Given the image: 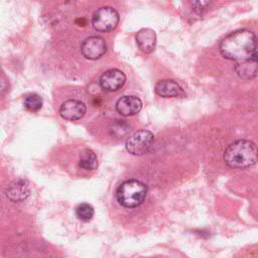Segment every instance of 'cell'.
Here are the masks:
<instances>
[{"instance_id":"12","label":"cell","mask_w":258,"mask_h":258,"mask_svg":"<svg viewBox=\"0 0 258 258\" xmlns=\"http://www.w3.org/2000/svg\"><path fill=\"white\" fill-rule=\"evenodd\" d=\"M155 93L163 98L178 97L183 95L182 88L173 80H161L155 85Z\"/></svg>"},{"instance_id":"14","label":"cell","mask_w":258,"mask_h":258,"mask_svg":"<svg viewBox=\"0 0 258 258\" xmlns=\"http://www.w3.org/2000/svg\"><path fill=\"white\" fill-rule=\"evenodd\" d=\"M79 165L85 170H93L98 166V158L93 150L85 149L80 156Z\"/></svg>"},{"instance_id":"4","label":"cell","mask_w":258,"mask_h":258,"mask_svg":"<svg viewBox=\"0 0 258 258\" xmlns=\"http://www.w3.org/2000/svg\"><path fill=\"white\" fill-rule=\"evenodd\" d=\"M154 143V136L148 130H139L126 141V149L129 153L140 156L146 154Z\"/></svg>"},{"instance_id":"13","label":"cell","mask_w":258,"mask_h":258,"mask_svg":"<svg viewBox=\"0 0 258 258\" xmlns=\"http://www.w3.org/2000/svg\"><path fill=\"white\" fill-rule=\"evenodd\" d=\"M235 71L240 78L252 79L257 74V58L238 61L235 66Z\"/></svg>"},{"instance_id":"9","label":"cell","mask_w":258,"mask_h":258,"mask_svg":"<svg viewBox=\"0 0 258 258\" xmlns=\"http://www.w3.org/2000/svg\"><path fill=\"white\" fill-rule=\"evenodd\" d=\"M142 108V102L135 96L121 97L116 103V110L123 116H132Z\"/></svg>"},{"instance_id":"8","label":"cell","mask_w":258,"mask_h":258,"mask_svg":"<svg viewBox=\"0 0 258 258\" xmlns=\"http://www.w3.org/2000/svg\"><path fill=\"white\" fill-rule=\"evenodd\" d=\"M86 105L83 102L70 99L61 104L59 108V115L66 120L74 121L83 118L86 114Z\"/></svg>"},{"instance_id":"17","label":"cell","mask_w":258,"mask_h":258,"mask_svg":"<svg viewBox=\"0 0 258 258\" xmlns=\"http://www.w3.org/2000/svg\"><path fill=\"white\" fill-rule=\"evenodd\" d=\"M130 131V126L123 122V120H117L114 124L113 127L111 128V132L114 136L116 137H122L124 135H126L128 132Z\"/></svg>"},{"instance_id":"16","label":"cell","mask_w":258,"mask_h":258,"mask_svg":"<svg viewBox=\"0 0 258 258\" xmlns=\"http://www.w3.org/2000/svg\"><path fill=\"white\" fill-rule=\"evenodd\" d=\"M77 217L82 221H90L94 216V208L87 203H83L79 205L76 209Z\"/></svg>"},{"instance_id":"10","label":"cell","mask_w":258,"mask_h":258,"mask_svg":"<svg viewBox=\"0 0 258 258\" xmlns=\"http://www.w3.org/2000/svg\"><path fill=\"white\" fill-rule=\"evenodd\" d=\"M6 196L13 202H22L29 196V185L25 179H16L12 181L7 188Z\"/></svg>"},{"instance_id":"15","label":"cell","mask_w":258,"mask_h":258,"mask_svg":"<svg viewBox=\"0 0 258 258\" xmlns=\"http://www.w3.org/2000/svg\"><path fill=\"white\" fill-rule=\"evenodd\" d=\"M24 106L31 112H37L42 107V99L37 94H30L25 97Z\"/></svg>"},{"instance_id":"2","label":"cell","mask_w":258,"mask_h":258,"mask_svg":"<svg viewBox=\"0 0 258 258\" xmlns=\"http://www.w3.org/2000/svg\"><path fill=\"white\" fill-rule=\"evenodd\" d=\"M224 161L232 168L252 166L257 161V147L250 140H237L231 143L225 150Z\"/></svg>"},{"instance_id":"7","label":"cell","mask_w":258,"mask_h":258,"mask_svg":"<svg viewBox=\"0 0 258 258\" xmlns=\"http://www.w3.org/2000/svg\"><path fill=\"white\" fill-rule=\"evenodd\" d=\"M126 82L125 74L117 69H112L105 72L100 79L101 87L108 92L118 91Z\"/></svg>"},{"instance_id":"1","label":"cell","mask_w":258,"mask_h":258,"mask_svg":"<svg viewBox=\"0 0 258 258\" xmlns=\"http://www.w3.org/2000/svg\"><path fill=\"white\" fill-rule=\"evenodd\" d=\"M220 51L224 57L236 61L257 58L256 35L248 29L233 31L222 39Z\"/></svg>"},{"instance_id":"11","label":"cell","mask_w":258,"mask_h":258,"mask_svg":"<svg viewBox=\"0 0 258 258\" xmlns=\"http://www.w3.org/2000/svg\"><path fill=\"white\" fill-rule=\"evenodd\" d=\"M136 42L141 51L150 53L156 45V34L150 28H142L136 34Z\"/></svg>"},{"instance_id":"6","label":"cell","mask_w":258,"mask_h":258,"mask_svg":"<svg viewBox=\"0 0 258 258\" xmlns=\"http://www.w3.org/2000/svg\"><path fill=\"white\" fill-rule=\"evenodd\" d=\"M106 50L107 44L104 38L100 36H90L86 38L81 45V51L88 59H98L105 54Z\"/></svg>"},{"instance_id":"5","label":"cell","mask_w":258,"mask_h":258,"mask_svg":"<svg viewBox=\"0 0 258 258\" xmlns=\"http://www.w3.org/2000/svg\"><path fill=\"white\" fill-rule=\"evenodd\" d=\"M119 22V14L112 7L99 8L93 15L92 24L98 31L108 32L113 30Z\"/></svg>"},{"instance_id":"3","label":"cell","mask_w":258,"mask_h":258,"mask_svg":"<svg viewBox=\"0 0 258 258\" xmlns=\"http://www.w3.org/2000/svg\"><path fill=\"white\" fill-rule=\"evenodd\" d=\"M146 194L147 187L142 181L129 179L119 185L116 197L121 206L125 208H135L144 202Z\"/></svg>"}]
</instances>
